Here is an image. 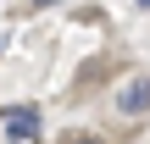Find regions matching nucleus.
Wrapping results in <instances>:
<instances>
[{"instance_id":"f257e3e1","label":"nucleus","mask_w":150,"mask_h":144,"mask_svg":"<svg viewBox=\"0 0 150 144\" xmlns=\"http://www.w3.org/2000/svg\"><path fill=\"white\" fill-rule=\"evenodd\" d=\"M117 111H122V117H145L150 111V72L128 78V83L117 89Z\"/></svg>"},{"instance_id":"f03ea898","label":"nucleus","mask_w":150,"mask_h":144,"mask_svg":"<svg viewBox=\"0 0 150 144\" xmlns=\"http://www.w3.org/2000/svg\"><path fill=\"white\" fill-rule=\"evenodd\" d=\"M6 139L11 144H33L39 139V111L33 105H11L6 111Z\"/></svg>"},{"instance_id":"7ed1b4c3","label":"nucleus","mask_w":150,"mask_h":144,"mask_svg":"<svg viewBox=\"0 0 150 144\" xmlns=\"http://www.w3.org/2000/svg\"><path fill=\"white\" fill-rule=\"evenodd\" d=\"M67 144H100V139H67Z\"/></svg>"},{"instance_id":"20e7f679","label":"nucleus","mask_w":150,"mask_h":144,"mask_svg":"<svg viewBox=\"0 0 150 144\" xmlns=\"http://www.w3.org/2000/svg\"><path fill=\"white\" fill-rule=\"evenodd\" d=\"M139 6H145V11H150V0H139Z\"/></svg>"}]
</instances>
